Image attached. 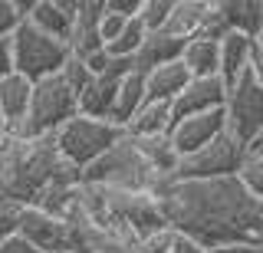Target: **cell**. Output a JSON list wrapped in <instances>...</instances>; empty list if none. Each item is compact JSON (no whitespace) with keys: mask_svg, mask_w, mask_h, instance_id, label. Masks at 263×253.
<instances>
[{"mask_svg":"<svg viewBox=\"0 0 263 253\" xmlns=\"http://www.w3.org/2000/svg\"><path fill=\"white\" fill-rule=\"evenodd\" d=\"M224 132H227V115H224V109H220V112H208V115L175 122V128H171L168 138H171V145H175V151L181 158H187V154L208 148L211 142H217Z\"/></svg>","mask_w":263,"mask_h":253,"instance_id":"obj_9","label":"cell"},{"mask_svg":"<svg viewBox=\"0 0 263 253\" xmlns=\"http://www.w3.org/2000/svg\"><path fill=\"white\" fill-rule=\"evenodd\" d=\"M208 7H211V0H175L164 33L184 40V43H187V40H194V36H201L204 17H208Z\"/></svg>","mask_w":263,"mask_h":253,"instance_id":"obj_21","label":"cell"},{"mask_svg":"<svg viewBox=\"0 0 263 253\" xmlns=\"http://www.w3.org/2000/svg\"><path fill=\"white\" fill-rule=\"evenodd\" d=\"M66 253H69V250H66Z\"/></svg>","mask_w":263,"mask_h":253,"instance_id":"obj_40","label":"cell"},{"mask_svg":"<svg viewBox=\"0 0 263 253\" xmlns=\"http://www.w3.org/2000/svg\"><path fill=\"white\" fill-rule=\"evenodd\" d=\"M224 115H227V132L240 145L250 148L260 138V132H263V86L250 72H243V76L230 86Z\"/></svg>","mask_w":263,"mask_h":253,"instance_id":"obj_7","label":"cell"},{"mask_svg":"<svg viewBox=\"0 0 263 253\" xmlns=\"http://www.w3.org/2000/svg\"><path fill=\"white\" fill-rule=\"evenodd\" d=\"M148 102V86L142 72H132L119 83V95H115V109H112V125L128 128V122L138 115V109Z\"/></svg>","mask_w":263,"mask_h":253,"instance_id":"obj_22","label":"cell"},{"mask_svg":"<svg viewBox=\"0 0 263 253\" xmlns=\"http://www.w3.org/2000/svg\"><path fill=\"white\" fill-rule=\"evenodd\" d=\"M69 43L46 36L43 30H36L33 23H20V30L13 33V63L16 72L27 76L30 83H43L49 76H60L63 66L69 63Z\"/></svg>","mask_w":263,"mask_h":253,"instance_id":"obj_5","label":"cell"},{"mask_svg":"<svg viewBox=\"0 0 263 253\" xmlns=\"http://www.w3.org/2000/svg\"><path fill=\"white\" fill-rule=\"evenodd\" d=\"M253 145H257V148H263V132H260V138H257V142H253Z\"/></svg>","mask_w":263,"mask_h":253,"instance_id":"obj_38","label":"cell"},{"mask_svg":"<svg viewBox=\"0 0 263 253\" xmlns=\"http://www.w3.org/2000/svg\"><path fill=\"white\" fill-rule=\"evenodd\" d=\"M69 174H82V171L63 161L56 138L20 142V138L4 135V142H0V191L20 201L23 207L36 204V198L49 184L63 181Z\"/></svg>","mask_w":263,"mask_h":253,"instance_id":"obj_2","label":"cell"},{"mask_svg":"<svg viewBox=\"0 0 263 253\" xmlns=\"http://www.w3.org/2000/svg\"><path fill=\"white\" fill-rule=\"evenodd\" d=\"M168 253H208V247H201L197 240H191L184 233H175V243H171Z\"/></svg>","mask_w":263,"mask_h":253,"instance_id":"obj_36","label":"cell"},{"mask_svg":"<svg viewBox=\"0 0 263 253\" xmlns=\"http://www.w3.org/2000/svg\"><path fill=\"white\" fill-rule=\"evenodd\" d=\"M181 63L187 66L191 79H211V76H220V40H208V36H194V40H187Z\"/></svg>","mask_w":263,"mask_h":253,"instance_id":"obj_20","label":"cell"},{"mask_svg":"<svg viewBox=\"0 0 263 253\" xmlns=\"http://www.w3.org/2000/svg\"><path fill=\"white\" fill-rule=\"evenodd\" d=\"M145 36H148V30L142 27V20H138V17H132V20L125 23V30L119 33V40L105 46V53L115 56V60H135L138 50L145 46Z\"/></svg>","mask_w":263,"mask_h":253,"instance_id":"obj_24","label":"cell"},{"mask_svg":"<svg viewBox=\"0 0 263 253\" xmlns=\"http://www.w3.org/2000/svg\"><path fill=\"white\" fill-rule=\"evenodd\" d=\"M184 40H178V36H171V33H148L145 36V46L138 50L135 56V72H152V69H158V66H168V63H178L181 56H184Z\"/></svg>","mask_w":263,"mask_h":253,"instance_id":"obj_13","label":"cell"},{"mask_svg":"<svg viewBox=\"0 0 263 253\" xmlns=\"http://www.w3.org/2000/svg\"><path fill=\"white\" fill-rule=\"evenodd\" d=\"M227 83L220 76H211V79H191L187 89L171 102L175 109V122L181 119H194V115H208V112H220L227 105Z\"/></svg>","mask_w":263,"mask_h":253,"instance_id":"obj_10","label":"cell"},{"mask_svg":"<svg viewBox=\"0 0 263 253\" xmlns=\"http://www.w3.org/2000/svg\"><path fill=\"white\" fill-rule=\"evenodd\" d=\"M119 83H122V79L96 76L92 83H89V86L79 92V115L99 119V122H112V109H115V95H119Z\"/></svg>","mask_w":263,"mask_h":253,"instance_id":"obj_14","label":"cell"},{"mask_svg":"<svg viewBox=\"0 0 263 253\" xmlns=\"http://www.w3.org/2000/svg\"><path fill=\"white\" fill-rule=\"evenodd\" d=\"M171 7L175 0H142V10H138V20L148 33H161L168 27V17H171Z\"/></svg>","mask_w":263,"mask_h":253,"instance_id":"obj_26","label":"cell"},{"mask_svg":"<svg viewBox=\"0 0 263 253\" xmlns=\"http://www.w3.org/2000/svg\"><path fill=\"white\" fill-rule=\"evenodd\" d=\"M56 145H60V154L69 168L86 171L89 165H96L109 148L125 138V128L112 125V122H99V119H86L76 115L72 122H66L60 132L53 135Z\"/></svg>","mask_w":263,"mask_h":253,"instance_id":"obj_4","label":"cell"},{"mask_svg":"<svg viewBox=\"0 0 263 253\" xmlns=\"http://www.w3.org/2000/svg\"><path fill=\"white\" fill-rule=\"evenodd\" d=\"M158 207L168 227L201 247L253 243L263 247V201L237 178L224 181H171L158 191Z\"/></svg>","mask_w":263,"mask_h":253,"instance_id":"obj_1","label":"cell"},{"mask_svg":"<svg viewBox=\"0 0 263 253\" xmlns=\"http://www.w3.org/2000/svg\"><path fill=\"white\" fill-rule=\"evenodd\" d=\"M27 23L43 30L46 36L69 43L72 27H76V0H36Z\"/></svg>","mask_w":263,"mask_h":253,"instance_id":"obj_12","label":"cell"},{"mask_svg":"<svg viewBox=\"0 0 263 253\" xmlns=\"http://www.w3.org/2000/svg\"><path fill=\"white\" fill-rule=\"evenodd\" d=\"M60 76L66 79V86H69L76 95H79L82 89H86V86L96 79V76H92V69L86 66V60H79V56H69V63L63 66V72H60Z\"/></svg>","mask_w":263,"mask_h":253,"instance_id":"obj_28","label":"cell"},{"mask_svg":"<svg viewBox=\"0 0 263 253\" xmlns=\"http://www.w3.org/2000/svg\"><path fill=\"white\" fill-rule=\"evenodd\" d=\"M132 142H135V148L142 151V158L148 161V168H152L164 184L175 181L178 165H181V154L175 151V145H171L168 135H164V138H132Z\"/></svg>","mask_w":263,"mask_h":253,"instance_id":"obj_19","label":"cell"},{"mask_svg":"<svg viewBox=\"0 0 263 253\" xmlns=\"http://www.w3.org/2000/svg\"><path fill=\"white\" fill-rule=\"evenodd\" d=\"M260 43H263V36H260Z\"/></svg>","mask_w":263,"mask_h":253,"instance_id":"obj_39","label":"cell"},{"mask_svg":"<svg viewBox=\"0 0 263 253\" xmlns=\"http://www.w3.org/2000/svg\"><path fill=\"white\" fill-rule=\"evenodd\" d=\"M10 72H16V63H13V36L0 40V79H7Z\"/></svg>","mask_w":263,"mask_h":253,"instance_id":"obj_33","label":"cell"},{"mask_svg":"<svg viewBox=\"0 0 263 253\" xmlns=\"http://www.w3.org/2000/svg\"><path fill=\"white\" fill-rule=\"evenodd\" d=\"M33 102V83L20 72H10L7 79H0V115L7 125H16L30 115Z\"/></svg>","mask_w":263,"mask_h":253,"instance_id":"obj_16","label":"cell"},{"mask_svg":"<svg viewBox=\"0 0 263 253\" xmlns=\"http://www.w3.org/2000/svg\"><path fill=\"white\" fill-rule=\"evenodd\" d=\"M20 13H16V0H0V40L13 36L20 30Z\"/></svg>","mask_w":263,"mask_h":253,"instance_id":"obj_30","label":"cell"},{"mask_svg":"<svg viewBox=\"0 0 263 253\" xmlns=\"http://www.w3.org/2000/svg\"><path fill=\"white\" fill-rule=\"evenodd\" d=\"M208 253H263V247H253V243H227V247H214Z\"/></svg>","mask_w":263,"mask_h":253,"instance_id":"obj_37","label":"cell"},{"mask_svg":"<svg viewBox=\"0 0 263 253\" xmlns=\"http://www.w3.org/2000/svg\"><path fill=\"white\" fill-rule=\"evenodd\" d=\"M250 50H253V40L243 36V33H227L220 40V79L227 83V89L247 72Z\"/></svg>","mask_w":263,"mask_h":253,"instance_id":"obj_23","label":"cell"},{"mask_svg":"<svg viewBox=\"0 0 263 253\" xmlns=\"http://www.w3.org/2000/svg\"><path fill=\"white\" fill-rule=\"evenodd\" d=\"M125 23H128V17H119V13H109V10H105V17H102V43L105 46L115 43L119 33L125 30Z\"/></svg>","mask_w":263,"mask_h":253,"instance_id":"obj_31","label":"cell"},{"mask_svg":"<svg viewBox=\"0 0 263 253\" xmlns=\"http://www.w3.org/2000/svg\"><path fill=\"white\" fill-rule=\"evenodd\" d=\"M191 83V72H187L184 63H168V66H158L152 72H145V86H148V99L155 102H175L181 92Z\"/></svg>","mask_w":263,"mask_h":253,"instance_id":"obj_17","label":"cell"},{"mask_svg":"<svg viewBox=\"0 0 263 253\" xmlns=\"http://www.w3.org/2000/svg\"><path fill=\"white\" fill-rule=\"evenodd\" d=\"M243 151H247V145H240L230 132H224L208 148L181 158L175 181H224V178H237Z\"/></svg>","mask_w":263,"mask_h":253,"instance_id":"obj_6","label":"cell"},{"mask_svg":"<svg viewBox=\"0 0 263 253\" xmlns=\"http://www.w3.org/2000/svg\"><path fill=\"white\" fill-rule=\"evenodd\" d=\"M0 253H43V250H40L36 243H30L27 237H23L20 230H16L13 237H7V240L0 243Z\"/></svg>","mask_w":263,"mask_h":253,"instance_id":"obj_32","label":"cell"},{"mask_svg":"<svg viewBox=\"0 0 263 253\" xmlns=\"http://www.w3.org/2000/svg\"><path fill=\"white\" fill-rule=\"evenodd\" d=\"M105 10L132 20V17H138V10H142V0H105Z\"/></svg>","mask_w":263,"mask_h":253,"instance_id":"obj_34","label":"cell"},{"mask_svg":"<svg viewBox=\"0 0 263 253\" xmlns=\"http://www.w3.org/2000/svg\"><path fill=\"white\" fill-rule=\"evenodd\" d=\"M82 181L109 187V191H125V194H158L164 181L148 168L142 151L135 148V142L125 135L115 148H109L96 165L82 171Z\"/></svg>","mask_w":263,"mask_h":253,"instance_id":"obj_3","label":"cell"},{"mask_svg":"<svg viewBox=\"0 0 263 253\" xmlns=\"http://www.w3.org/2000/svg\"><path fill=\"white\" fill-rule=\"evenodd\" d=\"M230 33H243L250 40L263 36V0H217Z\"/></svg>","mask_w":263,"mask_h":253,"instance_id":"obj_18","label":"cell"},{"mask_svg":"<svg viewBox=\"0 0 263 253\" xmlns=\"http://www.w3.org/2000/svg\"><path fill=\"white\" fill-rule=\"evenodd\" d=\"M20 214H23V204L0 191V243L20 230Z\"/></svg>","mask_w":263,"mask_h":253,"instance_id":"obj_27","label":"cell"},{"mask_svg":"<svg viewBox=\"0 0 263 253\" xmlns=\"http://www.w3.org/2000/svg\"><path fill=\"white\" fill-rule=\"evenodd\" d=\"M247 72L263 86V43L253 40V50H250V63H247Z\"/></svg>","mask_w":263,"mask_h":253,"instance_id":"obj_35","label":"cell"},{"mask_svg":"<svg viewBox=\"0 0 263 253\" xmlns=\"http://www.w3.org/2000/svg\"><path fill=\"white\" fill-rule=\"evenodd\" d=\"M171 128H175V109H171V102L148 99L138 109V115L128 122L125 135H132V138H164V135H171Z\"/></svg>","mask_w":263,"mask_h":253,"instance_id":"obj_15","label":"cell"},{"mask_svg":"<svg viewBox=\"0 0 263 253\" xmlns=\"http://www.w3.org/2000/svg\"><path fill=\"white\" fill-rule=\"evenodd\" d=\"M237 181H240L257 201H263V148L250 145V148L243 151L240 171H237Z\"/></svg>","mask_w":263,"mask_h":253,"instance_id":"obj_25","label":"cell"},{"mask_svg":"<svg viewBox=\"0 0 263 253\" xmlns=\"http://www.w3.org/2000/svg\"><path fill=\"white\" fill-rule=\"evenodd\" d=\"M175 227H164V230H158V233H148L145 240H138V247H135V253H168L171 250V243H175Z\"/></svg>","mask_w":263,"mask_h":253,"instance_id":"obj_29","label":"cell"},{"mask_svg":"<svg viewBox=\"0 0 263 253\" xmlns=\"http://www.w3.org/2000/svg\"><path fill=\"white\" fill-rule=\"evenodd\" d=\"M20 233L27 237L30 243H36L43 253H72V224L46 214L40 207H23L20 214Z\"/></svg>","mask_w":263,"mask_h":253,"instance_id":"obj_8","label":"cell"},{"mask_svg":"<svg viewBox=\"0 0 263 253\" xmlns=\"http://www.w3.org/2000/svg\"><path fill=\"white\" fill-rule=\"evenodd\" d=\"M102 17H105V0H76V27L69 36V53L79 60L102 53Z\"/></svg>","mask_w":263,"mask_h":253,"instance_id":"obj_11","label":"cell"}]
</instances>
